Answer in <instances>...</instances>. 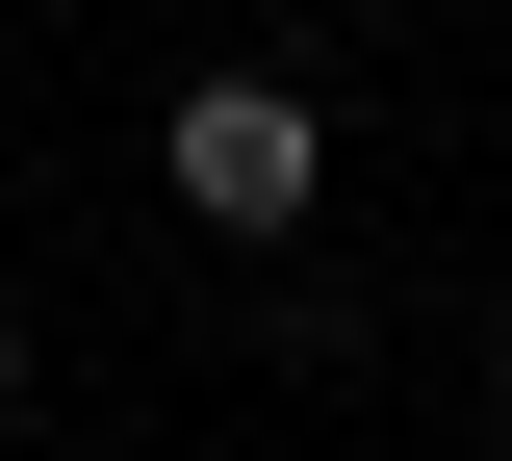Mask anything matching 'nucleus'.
Here are the masks:
<instances>
[{"mask_svg":"<svg viewBox=\"0 0 512 461\" xmlns=\"http://www.w3.org/2000/svg\"><path fill=\"white\" fill-rule=\"evenodd\" d=\"M0 410H26V308H0Z\"/></svg>","mask_w":512,"mask_h":461,"instance_id":"obj_2","label":"nucleus"},{"mask_svg":"<svg viewBox=\"0 0 512 461\" xmlns=\"http://www.w3.org/2000/svg\"><path fill=\"white\" fill-rule=\"evenodd\" d=\"M154 180H180L205 231H308L333 129H308V77H180V129H154Z\"/></svg>","mask_w":512,"mask_h":461,"instance_id":"obj_1","label":"nucleus"}]
</instances>
